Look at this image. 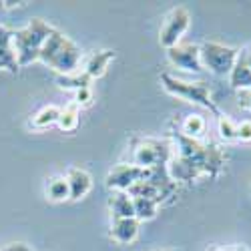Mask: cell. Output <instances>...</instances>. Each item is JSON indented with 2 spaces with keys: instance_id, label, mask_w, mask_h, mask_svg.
<instances>
[{
  "instance_id": "cell-1",
  "label": "cell",
  "mask_w": 251,
  "mask_h": 251,
  "mask_svg": "<svg viewBox=\"0 0 251 251\" xmlns=\"http://www.w3.org/2000/svg\"><path fill=\"white\" fill-rule=\"evenodd\" d=\"M171 147L173 153L167 169L175 183H193L203 177L217 179L221 175L225 155L215 143H201L173 131Z\"/></svg>"
},
{
  "instance_id": "cell-2",
  "label": "cell",
  "mask_w": 251,
  "mask_h": 251,
  "mask_svg": "<svg viewBox=\"0 0 251 251\" xmlns=\"http://www.w3.org/2000/svg\"><path fill=\"white\" fill-rule=\"evenodd\" d=\"M52 30L54 26H50L43 18H32L25 28L12 30V45H14L16 62L20 69H25L38 60L40 50H43Z\"/></svg>"
},
{
  "instance_id": "cell-3",
  "label": "cell",
  "mask_w": 251,
  "mask_h": 251,
  "mask_svg": "<svg viewBox=\"0 0 251 251\" xmlns=\"http://www.w3.org/2000/svg\"><path fill=\"white\" fill-rule=\"evenodd\" d=\"M38 60H43L47 67H50L58 75H73L76 73L80 62V49L67 34H62L60 30L54 28L45 43L43 50H40Z\"/></svg>"
},
{
  "instance_id": "cell-4",
  "label": "cell",
  "mask_w": 251,
  "mask_h": 251,
  "mask_svg": "<svg viewBox=\"0 0 251 251\" xmlns=\"http://www.w3.org/2000/svg\"><path fill=\"white\" fill-rule=\"evenodd\" d=\"M161 87L181 99V100H187V102H193V104H199V107L207 109L213 117H217L221 111L217 109V104L213 102V97H211V89H209L207 82L203 80H197V82H189V80H181L169 73H163L161 75Z\"/></svg>"
},
{
  "instance_id": "cell-5",
  "label": "cell",
  "mask_w": 251,
  "mask_h": 251,
  "mask_svg": "<svg viewBox=\"0 0 251 251\" xmlns=\"http://www.w3.org/2000/svg\"><path fill=\"white\" fill-rule=\"evenodd\" d=\"M171 141L155 137H131V163L141 169H153L159 165H169Z\"/></svg>"
},
{
  "instance_id": "cell-6",
  "label": "cell",
  "mask_w": 251,
  "mask_h": 251,
  "mask_svg": "<svg viewBox=\"0 0 251 251\" xmlns=\"http://www.w3.org/2000/svg\"><path fill=\"white\" fill-rule=\"evenodd\" d=\"M199 52H201V65L217 76H225L231 73L239 56L237 49L221 45V43H213V40H205L203 45H199Z\"/></svg>"
},
{
  "instance_id": "cell-7",
  "label": "cell",
  "mask_w": 251,
  "mask_h": 251,
  "mask_svg": "<svg viewBox=\"0 0 251 251\" xmlns=\"http://www.w3.org/2000/svg\"><path fill=\"white\" fill-rule=\"evenodd\" d=\"M189 25H191L189 10L183 8V6L171 8L169 12L165 14L161 30H159V43H161V47L165 50H169V49L181 45V38H183V34L187 30H189Z\"/></svg>"
},
{
  "instance_id": "cell-8",
  "label": "cell",
  "mask_w": 251,
  "mask_h": 251,
  "mask_svg": "<svg viewBox=\"0 0 251 251\" xmlns=\"http://www.w3.org/2000/svg\"><path fill=\"white\" fill-rule=\"evenodd\" d=\"M145 175H147V169H141V167L133 163H121V165H115L109 171L107 179H104V185L111 191H129L135 183L145 179Z\"/></svg>"
},
{
  "instance_id": "cell-9",
  "label": "cell",
  "mask_w": 251,
  "mask_h": 251,
  "mask_svg": "<svg viewBox=\"0 0 251 251\" xmlns=\"http://www.w3.org/2000/svg\"><path fill=\"white\" fill-rule=\"evenodd\" d=\"M167 58H169V62L173 67L183 69L187 73H201L203 71L199 45H191V43L177 45V47L167 50Z\"/></svg>"
},
{
  "instance_id": "cell-10",
  "label": "cell",
  "mask_w": 251,
  "mask_h": 251,
  "mask_svg": "<svg viewBox=\"0 0 251 251\" xmlns=\"http://www.w3.org/2000/svg\"><path fill=\"white\" fill-rule=\"evenodd\" d=\"M67 183H69V191H71V201H80L85 199L91 189H93V177L89 171L80 169V167H71L67 171Z\"/></svg>"
},
{
  "instance_id": "cell-11",
  "label": "cell",
  "mask_w": 251,
  "mask_h": 251,
  "mask_svg": "<svg viewBox=\"0 0 251 251\" xmlns=\"http://www.w3.org/2000/svg\"><path fill=\"white\" fill-rule=\"evenodd\" d=\"M0 71H8L12 75L20 71L12 45V30H8L4 25H0Z\"/></svg>"
},
{
  "instance_id": "cell-12",
  "label": "cell",
  "mask_w": 251,
  "mask_h": 251,
  "mask_svg": "<svg viewBox=\"0 0 251 251\" xmlns=\"http://www.w3.org/2000/svg\"><path fill=\"white\" fill-rule=\"evenodd\" d=\"M137 235H139V221L135 217H129V219H111L109 237L115 243H121V245L133 243L137 239Z\"/></svg>"
},
{
  "instance_id": "cell-13",
  "label": "cell",
  "mask_w": 251,
  "mask_h": 251,
  "mask_svg": "<svg viewBox=\"0 0 251 251\" xmlns=\"http://www.w3.org/2000/svg\"><path fill=\"white\" fill-rule=\"evenodd\" d=\"M109 211L111 219H129L135 217L133 197L127 191H113L109 197Z\"/></svg>"
},
{
  "instance_id": "cell-14",
  "label": "cell",
  "mask_w": 251,
  "mask_h": 251,
  "mask_svg": "<svg viewBox=\"0 0 251 251\" xmlns=\"http://www.w3.org/2000/svg\"><path fill=\"white\" fill-rule=\"evenodd\" d=\"M115 56H117V52H115V50H109V49H107V50H95V52L87 58V62H85V73H87L93 80L104 76V73H107L111 60H115Z\"/></svg>"
},
{
  "instance_id": "cell-15",
  "label": "cell",
  "mask_w": 251,
  "mask_h": 251,
  "mask_svg": "<svg viewBox=\"0 0 251 251\" xmlns=\"http://www.w3.org/2000/svg\"><path fill=\"white\" fill-rule=\"evenodd\" d=\"M181 135H185V137H189V139H195V141H199L203 135H205V131H207V121L201 117V115H187L183 121H181V125H179V129H177Z\"/></svg>"
},
{
  "instance_id": "cell-16",
  "label": "cell",
  "mask_w": 251,
  "mask_h": 251,
  "mask_svg": "<svg viewBox=\"0 0 251 251\" xmlns=\"http://www.w3.org/2000/svg\"><path fill=\"white\" fill-rule=\"evenodd\" d=\"M47 199L60 203V201H69L71 199V191H69V183L65 175H56L47 179Z\"/></svg>"
},
{
  "instance_id": "cell-17",
  "label": "cell",
  "mask_w": 251,
  "mask_h": 251,
  "mask_svg": "<svg viewBox=\"0 0 251 251\" xmlns=\"http://www.w3.org/2000/svg\"><path fill=\"white\" fill-rule=\"evenodd\" d=\"M229 85L235 91H243V89H251V71L247 69V65L243 62L241 56H237L235 67L229 73Z\"/></svg>"
},
{
  "instance_id": "cell-18",
  "label": "cell",
  "mask_w": 251,
  "mask_h": 251,
  "mask_svg": "<svg viewBox=\"0 0 251 251\" xmlns=\"http://www.w3.org/2000/svg\"><path fill=\"white\" fill-rule=\"evenodd\" d=\"M93 78L82 71V73H73V75H58L56 76V85L65 91H80V89H89Z\"/></svg>"
},
{
  "instance_id": "cell-19",
  "label": "cell",
  "mask_w": 251,
  "mask_h": 251,
  "mask_svg": "<svg viewBox=\"0 0 251 251\" xmlns=\"http://www.w3.org/2000/svg\"><path fill=\"white\" fill-rule=\"evenodd\" d=\"M58 115H60V109L54 107V104H49V107H43L36 115H32L30 119V127L36 129V131H43V129H49L52 125H56L58 121Z\"/></svg>"
},
{
  "instance_id": "cell-20",
  "label": "cell",
  "mask_w": 251,
  "mask_h": 251,
  "mask_svg": "<svg viewBox=\"0 0 251 251\" xmlns=\"http://www.w3.org/2000/svg\"><path fill=\"white\" fill-rule=\"evenodd\" d=\"M78 123H80V109L76 104H69L67 109H60L58 121H56V127L65 133H73L78 129Z\"/></svg>"
},
{
  "instance_id": "cell-21",
  "label": "cell",
  "mask_w": 251,
  "mask_h": 251,
  "mask_svg": "<svg viewBox=\"0 0 251 251\" xmlns=\"http://www.w3.org/2000/svg\"><path fill=\"white\" fill-rule=\"evenodd\" d=\"M133 207L137 221H151L159 213V203L147 197H133Z\"/></svg>"
},
{
  "instance_id": "cell-22",
  "label": "cell",
  "mask_w": 251,
  "mask_h": 251,
  "mask_svg": "<svg viewBox=\"0 0 251 251\" xmlns=\"http://www.w3.org/2000/svg\"><path fill=\"white\" fill-rule=\"evenodd\" d=\"M217 133L223 141L231 143V141H237V123H233V119L225 115V113H219L217 117Z\"/></svg>"
},
{
  "instance_id": "cell-23",
  "label": "cell",
  "mask_w": 251,
  "mask_h": 251,
  "mask_svg": "<svg viewBox=\"0 0 251 251\" xmlns=\"http://www.w3.org/2000/svg\"><path fill=\"white\" fill-rule=\"evenodd\" d=\"M75 104H76L78 109H82V107H91V104H93V89L89 87V89H80V91H76Z\"/></svg>"
},
{
  "instance_id": "cell-24",
  "label": "cell",
  "mask_w": 251,
  "mask_h": 251,
  "mask_svg": "<svg viewBox=\"0 0 251 251\" xmlns=\"http://www.w3.org/2000/svg\"><path fill=\"white\" fill-rule=\"evenodd\" d=\"M237 141H241V143H251V121H241V123H237Z\"/></svg>"
},
{
  "instance_id": "cell-25",
  "label": "cell",
  "mask_w": 251,
  "mask_h": 251,
  "mask_svg": "<svg viewBox=\"0 0 251 251\" xmlns=\"http://www.w3.org/2000/svg\"><path fill=\"white\" fill-rule=\"evenodd\" d=\"M237 104L245 111H251V89L237 91Z\"/></svg>"
},
{
  "instance_id": "cell-26",
  "label": "cell",
  "mask_w": 251,
  "mask_h": 251,
  "mask_svg": "<svg viewBox=\"0 0 251 251\" xmlns=\"http://www.w3.org/2000/svg\"><path fill=\"white\" fill-rule=\"evenodd\" d=\"M0 251H34V249L25 241H14V243H8L6 247H2Z\"/></svg>"
},
{
  "instance_id": "cell-27",
  "label": "cell",
  "mask_w": 251,
  "mask_h": 251,
  "mask_svg": "<svg viewBox=\"0 0 251 251\" xmlns=\"http://www.w3.org/2000/svg\"><path fill=\"white\" fill-rule=\"evenodd\" d=\"M239 56L243 58V62L247 65V69L251 71V47H247V49H243L241 52H239Z\"/></svg>"
},
{
  "instance_id": "cell-28",
  "label": "cell",
  "mask_w": 251,
  "mask_h": 251,
  "mask_svg": "<svg viewBox=\"0 0 251 251\" xmlns=\"http://www.w3.org/2000/svg\"><path fill=\"white\" fill-rule=\"evenodd\" d=\"M213 251H249L245 245H231V247H215Z\"/></svg>"
},
{
  "instance_id": "cell-29",
  "label": "cell",
  "mask_w": 251,
  "mask_h": 251,
  "mask_svg": "<svg viewBox=\"0 0 251 251\" xmlns=\"http://www.w3.org/2000/svg\"><path fill=\"white\" fill-rule=\"evenodd\" d=\"M4 10H6V8H4V2H0V16H2Z\"/></svg>"
},
{
  "instance_id": "cell-30",
  "label": "cell",
  "mask_w": 251,
  "mask_h": 251,
  "mask_svg": "<svg viewBox=\"0 0 251 251\" xmlns=\"http://www.w3.org/2000/svg\"><path fill=\"white\" fill-rule=\"evenodd\" d=\"M157 251H175V249H157Z\"/></svg>"
}]
</instances>
